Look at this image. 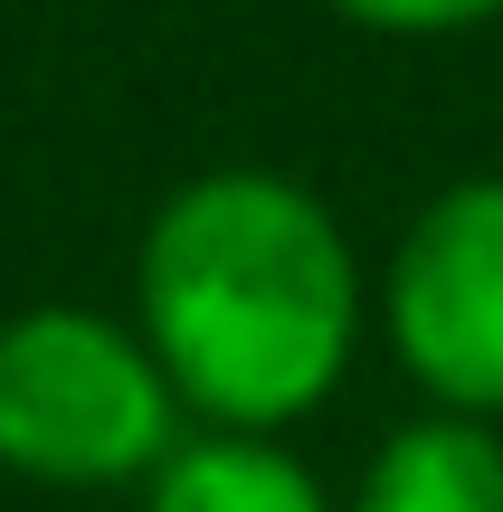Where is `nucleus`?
Instances as JSON below:
<instances>
[{
	"mask_svg": "<svg viewBox=\"0 0 503 512\" xmlns=\"http://www.w3.org/2000/svg\"><path fill=\"white\" fill-rule=\"evenodd\" d=\"M181 389L143 332L86 304H29L0 323V465L29 484H152L181 456Z\"/></svg>",
	"mask_w": 503,
	"mask_h": 512,
	"instance_id": "2",
	"label": "nucleus"
},
{
	"mask_svg": "<svg viewBox=\"0 0 503 512\" xmlns=\"http://www.w3.org/2000/svg\"><path fill=\"white\" fill-rule=\"evenodd\" d=\"M323 10L361 19V29H380V38H456V29L503 19V0H323Z\"/></svg>",
	"mask_w": 503,
	"mask_h": 512,
	"instance_id": "6",
	"label": "nucleus"
},
{
	"mask_svg": "<svg viewBox=\"0 0 503 512\" xmlns=\"http://www.w3.org/2000/svg\"><path fill=\"white\" fill-rule=\"evenodd\" d=\"M352 512H503V437L485 418L428 408L371 446Z\"/></svg>",
	"mask_w": 503,
	"mask_h": 512,
	"instance_id": "4",
	"label": "nucleus"
},
{
	"mask_svg": "<svg viewBox=\"0 0 503 512\" xmlns=\"http://www.w3.org/2000/svg\"><path fill=\"white\" fill-rule=\"evenodd\" d=\"M380 332L447 418H503V171L447 181L380 266Z\"/></svg>",
	"mask_w": 503,
	"mask_h": 512,
	"instance_id": "3",
	"label": "nucleus"
},
{
	"mask_svg": "<svg viewBox=\"0 0 503 512\" xmlns=\"http://www.w3.org/2000/svg\"><path fill=\"white\" fill-rule=\"evenodd\" d=\"M143 512H333V494L276 437H190L143 484Z\"/></svg>",
	"mask_w": 503,
	"mask_h": 512,
	"instance_id": "5",
	"label": "nucleus"
},
{
	"mask_svg": "<svg viewBox=\"0 0 503 512\" xmlns=\"http://www.w3.org/2000/svg\"><path fill=\"white\" fill-rule=\"evenodd\" d=\"M133 304L162 380L209 437H276L342 389L361 342V256L285 171H200L143 228Z\"/></svg>",
	"mask_w": 503,
	"mask_h": 512,
	"instance_id": "1",
	"label": "nucleus"
}]
</instances>
